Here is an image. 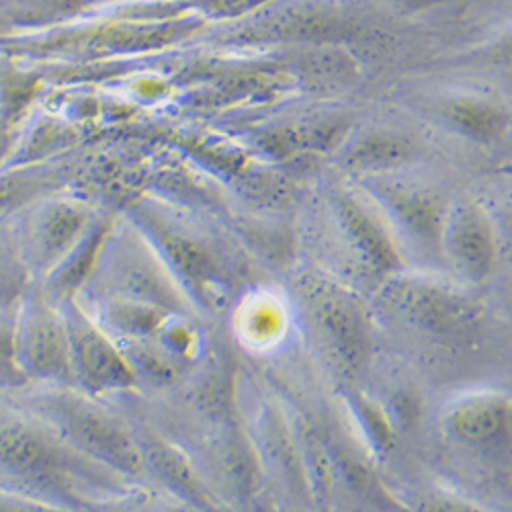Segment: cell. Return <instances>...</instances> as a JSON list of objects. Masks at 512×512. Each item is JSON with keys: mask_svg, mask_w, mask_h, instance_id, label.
Instances as JSON below:
<instances>
[{"mask_svg": "<svg viewBox=\"0 0 512 512\" xmlns=\"http://www.w3.org/2000/svg\"><path fill=\"white\" fill-rule=\"evenodd\" d=\"M0 469L11 478L66 504H84L91 490L111 488L107 467L70 447L46 422L0 420Z\"/></svg>", "mask_w": 512, "mask_h": 512, "instance_id": "obj_1", "label": "cell"}, {"mask_svg": "<svg viewBox=\"0 0 512 512\" xmlns=\"http://www.w3.org/2000/svg\"><path fill=\"white\" fill-rule=\"evenodd\" d=\"M33 408L70 447L119 478L142 480L148 474L138 435L91 398L64 388L37 396Z\"/></svg>", "mask_w": 512, "mask_h": 512, "instance_id": "obj_2", "label": "cell"}, {"mask_svg": "<svg viewBox=\"0 0 512 512\" xmlns=\"http://www.w3.org/2000/svg\"><path fill=\"white\" fill-rule=\"evenodd\" d=\"M381 306L408 330L455 340L474 332L482 322V308L467 293L429 277L396 273L381 289Z\"/></svg>", "mask_w": 512, "mask_h": 512, "instance_id": "obj_3", "label": "cell"}, {"mask_svg": "<svg viewBox=\"0 0 512 512\" xmlns=\"http://www.w3.org/2000/svg\"><path fill=\"white\" fill-rule=\"evenodd\" d=\"M300 289L310 328L328 363L340 375L357 377L365 369L371 349L363 306L347 289L324 279L308 277Z\"/></svg>", "mask_w": 512, "mask_h": 512, "instance_id": "obj_4", "label": "cell"}, {"mask_svg": "<svg viewBox=\"0 0 512 512\" xmlns=\"http://www.w3.org/2000/svg\"><path fill=\"white\" fill-rule=\"evenodd\" d=\"M17 365L25 379L74 388L70 338L64 310L52 297H33L15 322Z\"/></svg>", "mask_w": 512, "mask_h": 512, "instance_id": "obj_5", "label": "cell"}, {"mask_svg": "<svg viewBox=\"0 0 512 512\" xmlns=\"http://www.w3.org/2000/svg\"><path fill=\"white\" fill-rule=\"evenodd\" d=\"M64 316L70 338L74 388L89 396H103L138 386L140 381L130 359L101 324L84 316L72 304H68Z\"/></svg>", "mask_w": 512, "mask_h": 512, "instance_id": "obj_6", "label": "cell"}, {"mask_svg": "<svg viewBox=\"0 0 512 512\" xmlns=\"http://www.w3.org/2000/svg\"><path fill=\"white\" fill-rule=\"evenodd\" d=\"M365 195L351 189L334 193V220L357 261L373 275L388 279L402 269L400 240L375 199Z\"/></svg>", "mask_w": 512, "mask_h": 512, "instance_id": "obj_7", "label": "cell"}, {"mask_svg": "<svg viewBox=\"0 0 512 512\" xmlns=\"http://www.w3.org/2000/svg\"><path fill=\"white\" fill-rule=\"evenodd\" d=\"M441 254L465 281L486 283L500 256L494 218L474 201L451 203L441 236Z\"/></svg>", "mask_w": 512, "mask_h": 512, "instance_id": "obj_8", "label": "cell"}, {"mask_svg": "<svg viewBox=\"0 0 512 512\" xmlns=\"http://www.w3.org/2000/svg\"><path fill=\"white\" fill-rule=\"evenodd\" d=\"M369 195L383 211L396 236H404L420 248L441 252V236L451 203L437 191L422 185L375 179Z\"/></svg>", "mask_w": 512, "mask_h": 512, "instance_id": "obj_9", "label": "cell"}, {"mask_svg": "<svg viewBox=\"0 0 512 512\" xmlns=\"http://www.w3.org/2000/svg\"><path fill=\"white\" fill-rule=\"evenodd\" d=\"M447 437L476 455L506 459L512 455V402L482 394L461 398L443 418Z\"/></svg>", "mask_w": 512, "mask_h": 512, "instance_id": "obj_10", "label": "cell"}, {"mask_svg": "<svg viewBox=\"0 0 512 512\" xmlns=\"http://www.w3.org/2000/svg\"><path fill=\"white\" fill-rule=\"evenodd\" d=\"M437 121L476 146H496L512 136V109L480 93H447L433 103Z\"/></svg>", "mask_w": 512, "mask_h": 512, "instance_id": "obj_11", "label": "cell"}, {"mask_svg": "<svg viewBox=\"0 0 512 512\" xmlns=\"http://www.w3.org/2000/svg\"><path fill=\"white\" fill-rule=\"evenodd\" d=\"M150 230L181 285L203 306L216 302L226 287V275L218 256L203 242L177 230L158 224H150Z\"/></svg>", "mask_w": 512, "mask_h": 512, "instance_id": "obj_12", "label": "cell"}, {"mask_svg": "<svg viewBox=\"0 0 512 512\" xmlns=\"http://www.w3.org/2000/svg\"><path fill=\"white\" fill-rule=\"evenodd\" d=\"M418 154V144L396 130H367L349 136L340 146L338 160L347 173L386 179L392 173L406 168Z\"/></svg>", "mask_w": 512, "mask_h": 512, "instance_id": "obj_13", "label": "cell"}, {"mask_svg": "<svg viewBox=\"0 0 512 512\" xmlns=\"http://www.w3.org/2000/svg\"><path fill=\"white\" fill-rule=\"evenodd\" d=\"M146 467L170 492L181 498L189 508L199 512H218L220 502L197 474L189 457L177 445L154 435H138Z\"/></svg>", "mask_w": 512, "mask_h": 512, "instance_id": "obj_14", "label": "cell"}, {"mask_svg": "<svg viewBox=\"0 0 512 512\" xmlns=\"http://www.w3.org/2000/svg\"><path fill=\"white\" fill-rule=\"evenodd\" d=\"M89 230V216L82 209L68 203L52 205L35 230L37 265L46 271H56Z\"/></svg>", "mask_w": 512, "mask_h": 512, "instance_id": "obj_15", "label": "cell"}, {"mask_svg": "<svg viewBox=\"0 0 512 512\" xmlns=\"http://www.w3.org/2000/svg\"><path fill=\"white\" fill-rule=\"evenodd\" d=\"M109 238V226H93L80 244L66 256V261L52 271V297L60 302H70V297L89 281Z\"/></svg>", "mask_w": 512, "mask_h": 512, "instance_id": "obj_16", "label": "cell"}, {"mask_svg": "<svg viewBox=\"0 0 512 512\" xmlns=\"http://www.w3.org/2000/svg\"><path fill=\"white\" fill-rule=\"evenodd\" d=\"M130 359L138 381H148L152 386H173L183 375L185 363L168 353L158 340H138V343H121Z\"/></svg>", "mask_w": 512, "mask_h": 512, "instance_id": "obj_17", "label": "cell"}, {"mask_svg": "<svg viewBox=\"0 0 512 512\" xmlns=\"http://www.w3.org/2000/svg\"><path fill=\"white\" fill-rule=\"evenodd\" d=\"M23 381L25 377L17 365L15 324L0 318V383H23Z\"/></svg>", "mask_w": 512, "mask_h": 512, "instance_id": "obj_18", "label": "cell"}, {"mask_svg": "<svg viewBox=\"0 0 512 512\" xmlns=\"http://www.w3.org/2000/svg\"><path fill=\"white\" fill-rule=\"evenodd\" d=\"M480 58L502 68H512V27L496 35L482 48Z\"/></svg>", "mask_w": 512, "mask_h": 512, "instance_id": "obj_19", "label": "cell"}, {"mask_svg": "<svg viewBox=\"0 0 512 512\" xmlns=\"http://www.w3.org/2000/svg\"><path fill=\"white\" fill-rule=\"evenodd\" d=\"M0 512H72L64 506H54L37 498L0 492Z\"/></svg>", "mask_w": 512, "mask_h": 512, "instance_id": "obj_20", "label": "cell"}, {"mask_svg": "<svg viewBox=\"0 0 512 512\" xmlns=\"http://www.w3.org/2000/svg\"><path fill=\"white\" fill-rule=\"evenodd\" d=\"M418 512H488V510L465 500L435 496V498H424L418 504Z\"/></svg>", "mask_w": 512, "mask_h": 512, "instance_id": "obj_21", "label": "cell"}, {"mask_svg": "<svg viewBox=\"0 0 512 512\" xmlns=\"http://www.w3.org/2000/svg\"><path fill=\"white\" fill-rule=\"evenodd\" d=\"M21 281L13 273L0 269V314H9L21 300Z\"/></svg>", "mask_w": 512, "mask_h": 512, "instance_id": "obj_22", "label": "cell"}, {"mask_svg": "<svg viewBox=\"0 0 512 512\" xmlns=\"http://www.w3.org/2000/svg\"><path fill=\"white\" fill-rule=\"evenodd\" d=\"M103 512H187V510H181L179 506L166 504V502H156V500H127V502L111 504Z\"/></svg>", "mask_w": 512, "mask_h": 512, "instance_id": "obj_23", "label": "cell"}, {"mask_svg": "<svg viewBox=\"0 0 512 512\" xmlns=\"http://www.w3.org/2000/svg\"><path fill=\"white\" fill-rule=\"evenodd\" d=\"M494 222H496V230H498L500 252L508 254L512 259V209H506L504 213H500Z\"/></svg>", "mask_w": 512, "mask_h": 512, "instance_id": "obj_24", "label": "cell"}, {"mask_svg": "<svg viewBox=\"0 0 512 512\" xmlns=\"http://www.w3.org/2000/svg\"><path fill=\"white\" fill-rule=\"evenodd\" d=\"M388 3L406 13H424L445 5L447 0H388Z\"/></svg>", "mask_w": 512, "mask_h": 512, "instance_id": "obj_25", "label": "cell"}, {"mask_svg": "<svg viewBox=\"0 0 512 512\" xmlns=\"http://www.w3.org/2000/svg\"><path fill=\"white\" fill-rule=\"evenodd\" d=\"M508 140H510V142H512V136H510V138H508Z\"/></svg>", "mask_w": 512, "mask_h": 512, "instance_id": "obj_26", "label": "cell"}]
</instances>
